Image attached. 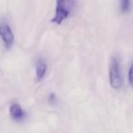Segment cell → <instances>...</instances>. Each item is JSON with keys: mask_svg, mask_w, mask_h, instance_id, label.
I'll use <instances>...</instances> for the list:
<instances>
[{"mask_svg": "<svg viewBox=\"0 0 133 133\" xmlns=\"http://www.w3.org/2000/svg\"><path fill=\"white\" fill-rule=\"evenodd\" d=\"M10 115H11L12 118L15 119L16 121H21L26 118V112L24 109L21 108V106L17 103H13L10 106Z\"/></svg>", "mask_w": 133, "mask_h": 133, "instance_id": "obj_4", "label": "cell"}, {"mask_svg": "<svg viewBox=\"0 0 133 133\" xmlns=\"http://www.w3.org/2000/svg\"><path fill=\"white\" fill-rule=\"evenodd\" d=\"M129 82L131 87H133V63L131 64L129 70Z\"/></svg>", "mask_w": 133, "mask_h": 133, "instance_id": "obj_7", "label": "cell"}, {"mask_svg": "<svg viewBox=\"0 0 133 133\" xmlns=\"http://www.w3.org/2000/svg\"><path fill=\"white\" fill-rule=\"evenodd\" d=\"M71 4H72V2H66L64 0L57 1V6H56L55 17L51 20V22L57 25H60L65 19L68 18L69 17V14H70Z\"/></svg>", "mask_w": 133, "mask_h": 133, "instance_id": "obj_2", "label": "cell"}, {"mask_svg": "<svg viewBox=\"0 0 133 133\" xmlns=\"http://www.w3.org/2000/svg\"><path fill=\"white\" fill-rule=\"evenodd\" d=\"M109 83L114 89H119L122 86L119 62L116 57H112L109 68Z\"/></svg>", "mask_w": 133, "mask_h": 133, "instance_id": "obj_1", "label": "cell"}, {"mask_svg": "<svg viewBox=\"0 0 133 133\" xmlns=\"http://www.w3.org/2000/svg\"><path fill=\"white\" fill-rule=\"evenodd\" d=\"M46 69H48V66H46V61L41 57L37 58L36 62V75H37V79L38 81H41L44 78L46 73Z\"/></svg>", "mask_w": 133, "mask_h": 133, "instance_id": "obj_5", "label": "cell"}, {"mask_svg": "<svg viewBox=\"0 0 133 133\" xmlns=\"http://www.w3.org/2000/svg\"><path fill=\"white\" fill-rule=\"evenodd\" d=\"M132 9V3L129 0H122L120 2V10L122 13H129Z\"/></svg>", "mask_w": 133, "mask_h": 133, "instance_id": "obj_6", "label": "cell"}, {"mask_svg": "<svg viewBox=\"0 0 133 133\" xmlns=\"http://www.w3.org/2000/svg\"><path fill=\"white\" fill-rule=\"evenodd\" d=\"M48 101H49L51 104L57 103V96H56L55 93H51V94L49 95V97H48Z\"/></svg>", "mask_w": 133, "mask_h": 133, "instance_id": "obj_8", "label": "cell"}, {"mask_svg": "<svg viewBox=\"0 0 133 133\" xmlns=\"http://www.w3.org/2000/svg\"><path fill=\"white\" fill-rule=\"evenodd\" d=\"M0 37L4 41L6 48H11L14 43V34L10 26L5 21L0 22Z\"/></svg>", "mask_w": 133, "mask_h": 133, "instance_id": "obj_3", "label": "cell"}]
</instances>
